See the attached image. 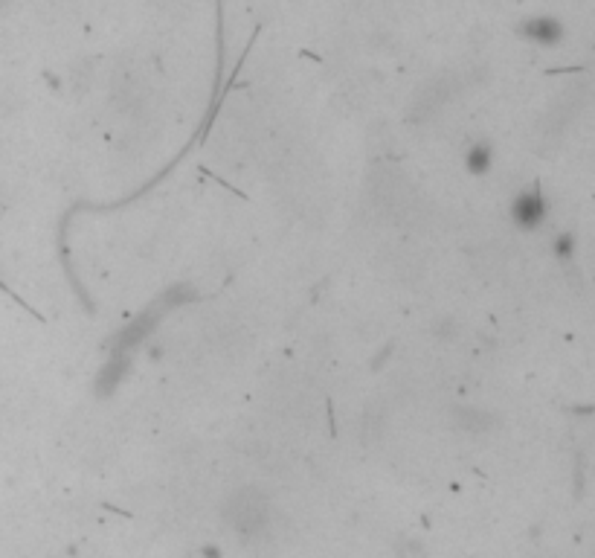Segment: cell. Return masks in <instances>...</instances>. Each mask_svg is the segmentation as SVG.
I'll return each instance as SVG.
<instances>
[{
	"mask_svg": "<svg viewBox=\"0 0 595 558\" xmlns=\"http://www.w3.org/2000/svg\"><path fill=\"white\" fill-rule=\"evenodd\" d=\"M555 256L564 259V262L575 256V236H572V233H561V236L555 239Z\"/></svg>",
	"mask_w": 595,
	"mask_h": 558,
	"instance_id": "5",
	"label": "cell"
},
{
	"mask_svg": "<svg viewBox=\"0 0 595 558\" xmlns=\"http://www.w3.org/2000/svg\"><path fill=\"white\" fill-rule=\"evenodd\" d=\"M529 35L537 38L540 44H555V41L561 38V30H558L555 21H532V24H529Z\"/></svg>",
	"mask_w": 595,
	"mask_h": 558,
	"instance_id": "4",
	"label": "cell"
},
{
	"mask_svg": "<svg viewBox=\"0 0 595 558\" xmlns=\"http://www.w3.org/2000/svg\"><path fill=\"white\" fill-rule=\"evenodd\" d=\"M511 218H514V224L520 230H537V227H543L546 218H549V204H546L543 192L537 186L520 192L514 198V204H511Z\"/></svg>",
	"mask_w": 595,
	"mask_h": 558,
	"instance_id": "2",
	"label": "cell"
},
{
	"mask_svg": "<svg viewBox=\"0 0 595 558\" xmlns=\"http://www.w3.org/2000/svg\"><path fill=\"white\" fill-rule=\"evenodd\" d=\"M233 524L236 529L244 535V538H256L262 535L265 527L270 524V509L268 503L262 500L259 495H244L238 497V503L233 506Z\"/></svg>",
	"mask_w": 595,
	"mask_h": 558,
	"instance_id": "1",
	"label": "cell"
},
{
	"mask_svg": "<svg viewBox=\"0 0 595 558\" xmlns=\"http://www.w3.org/2000/svg\"><path fill=\"white\" fill-rule=\"evenodd\" d=\"M494 166V146L488 140H474L465 152V169L471 175H485Z\"/></svg>",
	"mask_w": 595,
	"mask_h": 558,
	"instance_id": "3",
	"label": "cell"
}]
</instances>
